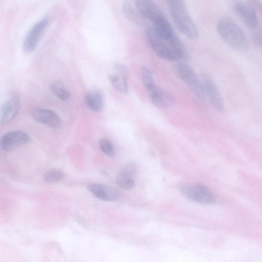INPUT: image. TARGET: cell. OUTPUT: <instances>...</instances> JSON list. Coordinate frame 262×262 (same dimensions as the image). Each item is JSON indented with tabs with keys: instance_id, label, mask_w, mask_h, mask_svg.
<instances>
[{
	"instance_id": "cell-9",
	"label": "cell",
	"mask_w": 262,
	"mask_h": 262,
	"mask_svg": "<svg viewBox=\"0 0 262 262\" xmlns=\"http://www.w3.org/2000/svg\"><path fill=\"white\" fill-rule=\"evenodd\" d=\"M30 140V137L25 133L11 131L3 135L1 139V146L4 150L8 151L26 144Z\"/></svg>"
},
{
	"instance_id": "cell-4",
	"label": "cell",
	"mask_w": 262,
	"mask_h": 262,
	"mask_svg": "<svg viewBox=\"0 0 262 262\" xmlns=\"http://www.w3.org/2000/svg\"><path fill=\"white\" fill-rule=\"evenodd\" d=\"M176 72L198 98L202 100L205 99L206 93L203 84L189 65L184 62L179 63L176 67Z\"/></svg>"
},
{
	"instance_id": "cell-5",
	"label": "cell",
	"mask_w": 262,
	"mask_h": 262,
	"mask_svg": "<svg viewBox=\"0 0 262 262\" xmlns=\"http://www.w3.org/2000/svg\"><path fill=\"white\" fill-rule=\"evenodd\" d=\"M146 36L151 48L159 57L171 61L178 59L168 40L163 38L153 28L147 29Z\"/></svg>"
},
{
	"instance_id": "cell-24",
	"label": "cell",
	"mask_w": 262,
	"mask_h": 262,
	"mask_svg": "<svg viewBox=\"0 0 262 262\" xmlns=\"http://www.w3.org/2000/svg\"><path fill=\"white\" fill-rule=\"evenodd\" d=\"M99 145L101 150L106 156L113 157L115 155V149L111 142L106 138L99 140Z\"/></svg>"
},
{
	"instance_id": "cell-15",
	"label": "cell",
	"mask_w": 262,
	"mask_h": 262,
	"mask_svg": "<svg viewBox=\"0 0 262 262\" xmlns=\"http://www.w3.org/2000/svg\"><path fill=\"white\" fill-rule=\"evenodd\" d=\"M88 190L97 198L105 201H114L118 198L117 191L104 184L94 183L88 186Z\"/></svg>"
},
{
	"instance_id": "cell-22",
	"label": "cell",
	"mask_w": 262,
	"mask_h": 262,
	"mask_svg": "<svg viewBox=\"0 0 262 262\" xmlns=\"http://www.w3.org/2000/svg\"><path fill=\"white\" fill-rule=\"evenodd\" d=\"M142 79L144 88L147 92L156 85L151 72L145 67L142 68Z\"/></svg>"
},
{
	"instance_id": "cell-12",
	"label": "cell",
	"mask_w": 262,
	"mask_h": 262,
	"mask_svg": "<svg viewBox=\"0 0 262 262\" xmlns=\"http://www.w3.org/2000/svg\"><path fill=\"white\" fill-rule=\"evenodd\" d=\"M31 115L36 122L52 128H58L61 125V120L58 115L48 109H34L31 111Z\"/></svg>"
},
{
	"instance_id": "cell-19",
	"label": "cell",
	"mask_w": 262,
	"mask_h": 262,
	"mask_svg": "<svg viewBox=\"0 0 262 262\" xmlns=\"http://www.w3.org/2000/svg\"><path fill=\"white\" fill-rule=\"evenodd\" d=\"M167 40L178 59L187 60L189 58V54L186 47L176 34Z\"/></svg>"
},
{
	"instance_id": "cell-25",
	"label": "cell",
	"mask_w": 262,
	"mask_h": 262,
	"mask_svg": "<svg viewBox=\"0 0 262 262\" xmlns=\"http://www.w3.org/2000/svg\"><path fill=\"white\" fill-rule=\"evenodd\" d=\"M253 42L259 47H262V34L260 32H255L252 35Z\"/></svg>"
},
{
	"instance_id": "cell-10",
	"label": "cell",
	"mask_w": 262,
	"mask_h": 262,
	"mask_svg": "<svg viewBox=\"0 0 262 262\" xmlns=\"http://www.w3.org/2000/svg\"><path fill=\"white\" fill-rule=\"evenodd\" d=\"M136 5L139 14L152 23L165 17L162 11L152 0H136Z\"/></svg>"
},
{
	"instance_id": "cell-7",
	"label": "cell",
	"mask_w": 262,
	"mask_h": 262,
	"mask_svg": "<svg viewBox=\"0 0 262 262\" xmlns=\"http://www.w3.org/2000/svg\"><path fill=\"white\" fill-rule=\"evenodd\" d=\"M202 83L212 107L216 112L222 113L225 108L224 102L216 83L211 77L206 74L202 75Z\"/></svg>"
},
{
	"instance_id": "cell-2",
	"label": "cell",
	"mask_w": 262,
	"mask_h": 262,
	"mask_svg": "<svg viewBox=\"0 0 262 262\" xmlns=\"http://www.w3.org/2000/svg\"><path fill=\"white\" fill-rule=\"evenodd\" d=\"M217 31L223 40L232 48L239 51L249 48V41L243 30L229 17L220 19L216 25Z\"/></svg>"
},
{
	"instance_id": "cell-6",
	"label": "cell",
	"mask_w": 262,
	"mask_h": 262,
	"mask_svg": "<svg viewBox=\"0 0 262 262\" xmlns=\"http://www.w3.org/2000/svg\"><path fill=\"white\" fill-rule=\"evenodd\" d=\"M48 22V18L45 17L36 23L28 32L23 43V48L25 52L31 53L35 50L44 34Z\"/></svg>"
},
{
	"instance_id": "cell-18",
	"label": "cell",
	"mask_w": 262,
	"mask_h": 262,
	"mask_svg": "<svg viewBox=\"0 0 262 262\" xmlns=\"http://www.w3.org/2000/svg\"><path fill=\"white\" fill-rule=\"evenodd\" d=\"M152 24L154 25L152 28L164 39L168 40L175 34L165 17L159 19Z\"/></svg>"
},
{
	"instance_id": "cell-8",
	"label": "cell",
	"mask_w": 262,
	"mask_h": 262,
	"mask_svg": "<svg viewBox=\"0 0 262 262\" xmlns=\"http://www.w3.org/2000/svg\"><path fill=\"white\" fill-rule=\"evenodd\" d=\"M234 10L243 22L249 28L254 29L258 25V19L253 7L245 2H237L234 4Z\"/></svg>"
},
{
	"instance_id": "cell-1",
	"label": "cell",
	"mask_w": 262,
	"mask_h": 262,
	"mask_svg": "<svg viewBox=\"0 0 262 262\" xmlns=\"http://www.w3.org/2000/svg\"><path fill=\"white\" fill-rule=\"evenodd\" d=\"M172 19L176 28L189 39L195 40L199 32L189 15L183 0H166Z\"/></svg>"
},
{
	"instance_id": "cell-13",
	"label": "cell",
	"mask_w": 262,
	"mask_h": 262,
	"mask_svg": "<svg viewBox=\"0 0 262 262\" xmlns=\"http://www.w3.org/2000/svg\"><path fill=\"white\" fill-rule=\"evenodd\" d=\"M19 97L13 95L2 104L0 111V123L5 124L12 120L17 115L20 105Z\"/></svg>"
},
{
	"instance_id": "cell-3",
	"label": "cell",
	"mask_w": 262,
	"mask_h": 262,
	"mask_svg": "<svg viewBox=\"0 0 262 262\" xmlns=\"http://www.w3.org/2000/svg\"><path fill=\"white\" fill-rule=\"evenodd\" d=\"M182 192L189 199L203 204H213L217 198L214 192L203 184H184L180 187Z\"/></svg>"
},
{
	"instance_id": "cell-21",
	"label": "cell",
	"mask_w": 262,
	"mask_h": 262,
	"mask_svg": "<svg viewBox=\"0 0 262 262\" xmlns=\"http://www.w3.org/2000/svg\"><path fill=\"white\" fill-rule=\"evenodd\" d=\"M50 89L53 93L62 100H68L71 97L69 91L59 81L53 82L50 85Z\"/></svg>"
},
{
	"instance_id": "cell-20",
	"label": "cell",
	"mask_w": 262,
	"mask_h": 262,
	"mask_svg": "<svg viewBox=\"0 0 262 262\" xmlns=\"http://www.w3.org/2000/svg\"><path fill=\"white\" fill-rule=\"evenodd\" d=\"M121 10L124 17L130 22L135 25L140 24L139 13L128 1H124L122 5Z\"/></svg>"
},
{
	"instance_id": "cell-16",
	"label": "cell",
	"mask_w": 262,
	"mask_h": 262,
	"mask_svg": "<svg viewBox=\"0 0 262 262\" xmlns=\"http://www.w3.org/2000/svg\"><path fill=\"white\" fill-rule=\"evenodd\" d=\"M148 93L152 103L158 107L166 108L172 104L173 100L171 96L157 85L148 92Z\"/></svg>"
},
{
	"instance_id": "cell-14",
	"label": "cell",
	"mask_w": 262,
	"mask_h": 262,
	"mask_svg": "<svg viewBox=\"0 0 262 262\" xmlns=\"http://www.w3.org/2000/svg\"><path fill=\"white\" fill-rule=\"evenodd\" d=\"M136 167L133 163L126 165L119 172L116 184L122 189L128 190L134 187L136 176Z\"/></svg>"
},
{
	"instance_id": "cell-11",
	"label": "cell",
	"mask_w": 262,
	"mask_h": 262,
	"mask_svg": "<svg viewBox=\"0 0 262 262\" xmlns=\"http://www.w3.org/2000/svg\"><path fill=\"white\" fill-rule=\"evenodd\" d=\"M116 73L108 75L109 79L114 89L119 92L126 94L128 92L127 79L128 70L126 66L117 64L114 66Z\"/></svg>"
},
{
	"instance_id": "cell-23",
	"label": "cell",
	"mask_w": 262,
	"mask_h": 262,
	"mask_svg": "<svg viewBox=\"0 0 262 262\" xmlns=\"http://www.w3.org/2000/svg\"><path fill=\"white\" fill-rule=\"evenodd\" d=\"M64 177V172L59 169H52L47 171L44 176V180L48 183H55L62 180Z\"/></svg>"
},
{
	"instance_id": "cell-17",
	"label": "cell",
	"mask_w": 262,
	"mask_h": 262,
	"mask_svg": "<svg viewBox=\"0 0 262 262\" xmlns=\"http://www.w3.org/2000/svg\"><path fill=\"white\" fill-rule=\"evenodd\" d=\"M84 101L88 107L93 112H100L103 106V97L97 91L88 92L85 96Z\"/></svg>"
}]
</instances>
